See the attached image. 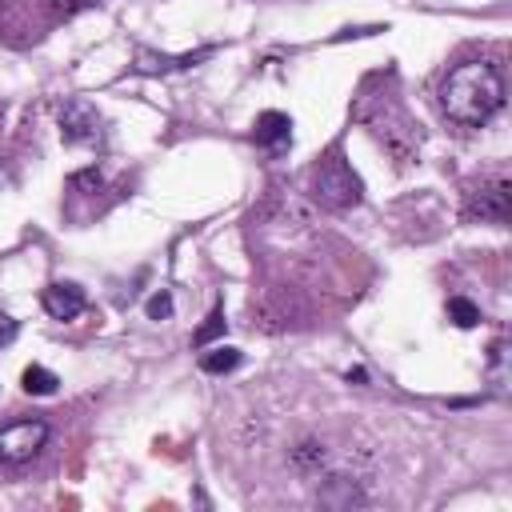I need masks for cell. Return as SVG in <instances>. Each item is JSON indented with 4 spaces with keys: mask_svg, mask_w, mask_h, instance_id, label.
Segmentation results:
<instances>
[{
    "mask_svg": "<svg viewBox=\"0 0 512 512\" xmlns=\"http://www.w3.org/2000/svg\"><path fill=\"white\" fill-rule=\"evenodd\" d=\"M216 336H224V308H212V312H208V320L192 332V344L204 348V344H212Z\"/></svg>",
    "mask_w": 512,
    "mask_h": 512,
    "instance_id": "obj_14",
    "label": "cell"
},
{
    "mask_svg": "<svg viewBox=\"0 0 512 512\" xmlns=\"http://www.w3.org/2000/svg\"><path fill=\"white\" fill-rule=\"evenodd\" d=\"M16 332H20V324H16L8 312H0V348H8V344L16 340Z\"/></svg>",
    "mask_w": 512,
    "mask_h": 512,
    "instance_id": "obj_17",
    "label": "cell"
},
{
    "mask_svg": "<svg viewBox=\"0 0 512 512\" xmlns=\"http://www.w3.org/2000/svg\"><path fill=\"white\" fill-rule=\"evenodd\" d=\"M68 184H72V188H80V192H84V188H88V192H96L104 180H100V172H96V168H84V172H72V176H68Z\"/></svg>",
    "mask_w": 512,
    "mask_h": 512,
    "instance_id": "obj_16",
    "label": "cell"
},
{
    "mask_svg": "<svg viewBox=\"0 0 512 512\" xmlns=\"http://www.w3.org/2000/svg\"><path fill=\"white\" fill-rule=\"evenodd\" d=\"M288 460H292L296 472H304V476H320V472L328 468V448H324L320 440H300V444L288 452Z\"/></svg>",
    "mask_w": 512,
    "mask_h": 512,
    "instance_id": "obj_10",
    "label": "cell"
},
{
    "mask_svg": "<svg viewBox=\"0 0 512 512\" xmlns=\"http://www.w3.org/2000/svg\"><path fill=\"white\" fill-rule=\"evenodd\" d=\"M56 124H60V140H64V144L84 148V144H100V140H104V116H100L96 104H88V100H68V104L60 108Z\"/></svg>",
    "mask_w": 512,
    "mask_h": 512,
    "instance_id": "obj_3",
    "label": "cell"
},
{
    "mask_svg": "<svg viewBox=\"0 0 512 512\" xmlns=\"http://www.w3.org/2000/svg\"><path fill=\"white\" fill-rule=\"evenodd\" d=\"M40 304H44V312H48L52 320H76V316L88 308V296H84L80 284L56 280V284H48V288L40 292Z\"/></svg>",
    "mask_w": 512,
    "mask_h": 512,
    "instance_id": "obj_7",
    "label": "cell"
},
{
    "mask_svg": "<svg viewBox=\"0 0 512 512\" xmlns=\"http://www.w3.org/2000/svg\"><path fill=\"white\" fill-rule=\"evenodd\" d=\"M252 136H256V144H264V148H280V144L292 140V120H288L284 112H260Z\"/></svg>",
    "mask_w": 512,
    "mask_h": 512,
    "instance_id": "obj_9",
    "label": "cell"
},
{
    "mask_svg": "<svg viewBox=\"0 0 512 512\" xmlns=\"http://www.w3.org/2000/svg\"><path fill=\"white\" fill-rule=\"evenodd\" d=\"M344 376H348V384H352V380H356V384H364V380H368V372H364V368H348Z\"/></svg>",
    "mask_w": 512,
    "mask_h": 512,
    "instance_id": "obj_19",
    "label": "cell"
},
{
    "mask_svg": "<svg viewBox=\"0 0 512 512\" xmlns=\"http://www.w3.org/2000/svg\"><path fill=\"white\" fill-rule=\"evenodd\" d=\"M144 312H148V320H168V316H172V296H168V292H156V296H148Z\"/></svg>",
    "mask_w": 512,
    "mask_h": 512,
    "instance_id": "obj_15",
    "label": "cell"
},
{
    "mask_svg": "<svg viewBox=\"0 0 512 512\" xmlns=\"http://www.w3.org/2000/svg\"><path fill=\"white\" fill-rule=\"evenodd\" d=\"M448 320H452L456 328H476V324H480V308H476L468 296H452V300H448Z\"/></svg>",
    "mask_w": 512,
    "mask_h": 512,
    "instance_id": "obj_13",
    "label": "cell"
},
{
    "mask_svg": "<svg viewBox=\"0 0 512 512\" xmlns=\"http://www.w3.org/2000/svg\"><path fill=\"white\" fill-rule=\"evenodd\" d=\"M508 208H512V184L508 176H492V180H480L468 196V212L480 216V220H492V224H508Z\"/></svg>",
    "mask_w": 512,
    "mask_h": 512,
    "instance_id": "obj_5",
    "label": "cell"
},
{
    "mask_svg": "<svg viewBox=\"0 0 512 512\" xmlns=\"http://www.w3.org/2000/svg\"><path fill=\"white\" fill-rule=\"evenodd\" d=\"M500 104H504V76L484 60L456 64L440 88L444 116L464 128H484L500 112Z\"/></svg>",
    "mask_w": 512,
    "mask_h": 512,
    "instance_id": "obj_1",
    "label": "cell"
},
{
    "mask_svg": "<svg viewBox=\"0 0 512 512\" xmlns=\"http://www.w3.org/2000/svg\"><path fill=\"white\" fill-rule=\"evenodd\" d=\"M48 440V424L44 420H16L0 428V460L4 464H24L32 460Z\"/></svg>",
    "mask_w": 512,
    "mask_h": 512,
    "instance_id": "obj_4",
    "label": "cell"
},
{
    "mask_svg": "<svg viewBox=\"0 0 512 512\" xmlns=\"http://www.w3.org/2000/svg\"><path fill=\"white\" fill-rule=\"evenodd\" d=\"M236 364H240V348H228V344H220V348H212V352L200 356V368H204L208 376H224V372H232Z\"/></svg>",
    "mask_w": 512,
    "mask_h": 512,
    "instance_id": "obj_12",
    "label": "cell"
},
{
    "mask_svg": "<svg viewBox=\"0 0 512 512\" xmlns=\"http://www.w3.org/2000/svg\"><path fill=\"white\" fill-rule=\"evenodd\" d=\"M20 388H24L28 396H52V392L60 388V376H56L52 368H44V364H28L24 376H20Z\"/></svg>",
    "mask_w": 512,
    "mask_h": 512,
    "instance_id": "obj_11",
    "label": "cell"
},
{
    "mask_svg": "<svg viewBox=\"0 0 512 512\" xmlns=\"http://www.w3.org/2000/svg\"><path fill=\"white\" fill-rule=\"evenodd\" d=\"M88 4H92V0H52V8H56V12H64V16H68V12H76V8H88Z\"/></svg>",
    "mask_w": 512,
    "mask_h": 512,
    "instance_id": "obj_18",
    "label": "cell"
},
{
    "mask_svg": "<svg viewBox=\"0 0 512 512\" xmlns=\"http://www.w3.org/2000/svg\"><path fill=\"white\" fill-rule=\"evenodd\" d=\"M216 48H196V52H184V56H152V52H140L136 56V68L140 72H180V68H196L200 60H208Z\"/></svg>",
    "mask_w": 512,
    "mask_h": 512,
    "instance_id": "obj_8",
    "label": "cell"
},
{
    "mask_svg": "<svg viewBox=\"0 0 512 512\" xmlns=\"http://www.w3.org/2000/svg\"><path fill=\"white\" fill-rule=\"evenodd\" d=\"M316 500H320L324 508L352 512V508H364V504H368V492L360 488V480H356V476L332 472V476H324V484L316 488Z\"/></svg>",
    "mask_w": 512,
    "mask_h": 512,
    "instance_id": "obj_6",
    "label": "cell"
},
{
    "mask_svg": "<svg viewBox=\"0 0 512 512\" xmlns=\"http://www.w3.org/2000/svg\"><path fill=\"white\" fill-rule=\"evenodd\" d=\"M312 196L332 208V212H344V208H356L364 200V184L360 176L352 172V164L340 156V152H328L316 168H312Z\"/></svg>",
    "mask_w": 512,
    "mask_h": 512,
    "instance_id": "obj_2",
    "label": "cell"
}]
</instances>
